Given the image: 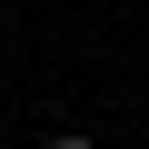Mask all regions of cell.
Here are the masks:
<instances>
[]
</instances>
